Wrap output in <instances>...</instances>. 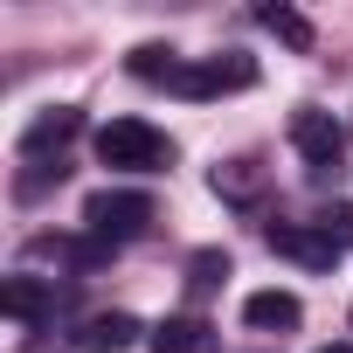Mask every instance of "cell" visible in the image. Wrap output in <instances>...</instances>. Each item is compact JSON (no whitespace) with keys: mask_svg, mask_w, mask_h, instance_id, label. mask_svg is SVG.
<instances>
[{"mask_svg":"<svg viewBox=\"0 0 353 353\" xmlns=\"http://www.w3.org/2000/svg\"><path fill=\"white\" fill-rule=\"evenodd\" d=\"M77 132H83V111H77V104H49V111H42L28 132H21V152H49V145L63 152Z\"/></svg>","mask_w":353,"mask_h":353,"instance_id":"cell-8","label":"cell"},{"mask_svg":"<svg viewBox=\"0 0 353 353\" xmlns=\"http://www.w3.org/2000/svg\"><path fill=\"white\" fill-rule=\"evenodd\" d=\"M270 250L291 256V263H305V270H332L339 263V243L325 229H305V222H270Z\"/></svg>","mask_w":353,"mask_h":353,"instance_id":"cell-5","label":"cell"},{"mask_svg":"<svg viewBox=\"0 0 353 353\" xmlns=\"http://www.w3.org/2000/svg\"><path fill=\"white\" fill-rule=\"evenodd\" d=\"M208 346H215V332H208V319H194V312L152 325V353H208Z\"/></svg>","mask_w":353,"mask_h":353,"instance_id":"cell-9","label":"cell"},{"mask_svg":"<svg viewBox=\"0 0 353 353\" xmlns=\"http://www.w3.org/2000/svg\"><path fill=\"white\" fill-rule=\"evenodd\" d=\"M319 353H353V346H346V339H339V346H319Z\"/></svg>","mask_w":353,"mask_h":353,"instance_id":"cell-16","label":"cell"},{"mask_svg":"<svg viewBox=\"0 0 353 353\" xmlns=\"http://www.w3.org/2000/svg\"><path fill=\"white\" fill-rule=\"evenodd\" d=\"M256 83V63L250 56H208V63H188L181 70V97H222V90H250Z\"/></svg>","mask_w":353,"mask_h":353,"instance_id":"cell-4","label":"cell"},{"mask_svg":"<svg viewBox=\"0 0 353 353\" xmlns=\"http://www.w3.org/2000/svg\"><path fill=\"white\" fill-rule=\"evenodd\" d=\"M97 159L118 173H159V166H173V139L145 118H111L97 132Z\"/></svg>","mask_w":353,"mask_h":353,"instance_id":"cell-1","label":"cell"},{"mask_svg":"<svg viewBox=\"0 0 353 353\" xmlns=\"http://www.w3.org/2000/svg\"><path fill=\"white\" fill-rule=\"evenodd\" d=\"M181 70H188V63L173 56V49H159V42L132 49V77H139V83H166V90H173V83H181Z\"/></svg>","mask_w":353,"mask_h":353,"instance_id":"cell-10","label":"cell"},{"mask_svg":"<svg viewBox=\"0 0 353 353\" xmlns=\"http://www.w3.org/2000/svg\"><path fill=\"white\" fill-rule=\"evenodd\" d=\"M263 28H270L284 49H312V21H305L298 8H263Z\"/></svg>","mask_w":353,"mask_h":353,"instance_id":"cell-13","label":"cell"},{"mask_svg":"<svg viewBox=\"0 0 353 353\" xmlns=\"http://www.w3.org/2000/svg\"><path fill=\"white\" fill-rule=\"evenodd\" d=\"M139 319L132 312H97V319H83V332H77V346L83 353H125V346H139Z\"/></svg>","mask_w":353,"mask_h":353,"instance_id":"cell-7","label":"cell"},{"mask_svg":"<svg viewBox=\"0 0 353 353\" xmlns=\"http://www.w3.org/2000/svg\"><path fill=\"white\" fill-rule=\"evenodd\" d=\"M222 277H229V256H222V250H201V256H194V270H188V284H194V291H208V284H222Z\"/></svg>","mask_w":353,"mask_h":353,"instance_id":"cell-14","label":"cell"},{"mask_svg":"<svg viewBox=\"0 0 353 353\" xmlns=\"http://www.w3.org/2000/svg\"><path fill=\"white\" fill-rule=\"evenodd\" d=\"M319 229H325V236H332V243L346 250V243H353V201H339V208H325V222H319Z\"/></svg>","mask_w":353,"mask_h":353,"instance_id":"cell-15","label":"cell"},{"mask_svg":"<svg viewBox=\"0 0 353 353\" xmlns=\"http://www.w3.org/2000/svg\"><path fill=\"white\" fill-rule=\"evenodd\" d=\"M298 319H305L298 291H250V298H243V325H250V332H291Z\"/></svg>","mask_w":353,"mask_h":353,"instance_id":"cell-6","label":"cell"},{"mask_svg":"<svg viewBox=\"0 0 353 353\" xmlns=\"http://www.w3.org/2000/svg\"><path fill=\"white\" fill-rule=\"evenodd\" d=\"M152 222V194H139V188H97L90 201H83V236H97V243H132L139 229Z\"/></svg>","mask_w":353,"mask_h":353,"instance_id":"cell-2","label":"cell"},{"mask_svg":"<svg viewBox=\"0 0 353 353\" xmlns=\"http://www.w3.org/2000/svg\"><path fill=\"white\" fill-rule=\"evenodd\" d=\"M291 145H298V159H305L312 173H325V166H339V152H346V125H339L332 111H298V118H291Z\"/></svg>","mask_w":353,"mask_h":353,"instance_id":"cell-3","label":"cell"},{"mask_svg":"<svg viewBox=\"0 0 353 353\" xmlns=\"http://www.w3.org/2000/svg\"><path fill=\"white\" fill-rule=\"evenodd\" d=\"M215 194H222V201H256V194H263L256 159H229V166H215Z\"/></svg>","mask_w":353,"mask_h":353,"instance_id":"cell-12","label":"cell"},{"mask_svg":"<svg viewBox=\"0 0 353 353\" xmlns=\"http://www.w3.org/2000/svg\"><path fill=\"white\" fill-rule=\"evenodd\" d=\"M0 305H8V319H42V312L56 305V291H49V284H35V277H8Z\"/></svg>","mask_w":353,"mask_h":353,"instance_id":"cell-11","label":"cell"}]
</instances>
